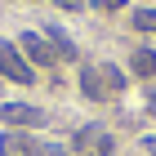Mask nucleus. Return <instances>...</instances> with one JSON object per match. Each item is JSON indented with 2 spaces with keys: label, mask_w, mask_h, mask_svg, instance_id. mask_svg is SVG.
I'll return each instance as SVG.
<instances>
[{
  "label": "nucleus",
  "mask_w": 156,
  "mask_h": 156,
  "mask_svg": "<svg viewBox=\"0 0 156 156\" xmlns=\"http://www.w3.org/2000/svg\"><path fill=\"white\" fill-rule=\"evenodd\" d=\"M147 112H152V116H156V94H152V98H147Z\"/></svg>",
  "instance_id": "13"
},
{
  "label": "nucleus",
  "mask_w": 156,
  "mask_h": 156,
  "mask_svg": "<svg viewBox=\"0 0 156 156\" xmlns=\"http://www.w3.org/2000/svg\"><path fill=\"white\" fill-rule=\"evenodd\" d=\"M129 67H134V76H152L156 72V54H152V49H138Z\"/></svg>",
  "instance_id": "7"
},
{
  "label": "nucleus",
  "mask_w": 156,
  "mask_h": 156,
  "mask_svg": "<svg viewBox=\"0 0 156 156\" xmlns=\"http://www.w3.org/2000/svg\"><path fill=\"white\" fill-rule=\"evenodd\" d=\"M40 147L27 138L23 129H9V134H0V156H36Z\"/></svg>",
  "instance_id": "4"
},
{
  "label": "nucleus",
  "mask_w": 156,
  "mask_h": 156,
  "mask_svg": "<svg viewBox=\"0 0 156 156\" xmlns=\"http://www.w3.org/2000/svg\"><path fill=\"white\" fill-rule=\"evenodd\" d=\"M36 156H67V147H58V143H49V147H40Z\"/></svg>",
  "instance_id": "9"
},
{
  "label": "nucleus",
  "mask_w": 156,
  "mask_h": 156,
  "mask_svg": "<svg viewBox=\"0 0 156 156\" xmlns=\"http://www.w3.org/2000/svg\"><path fill=\"white\" fill-rule=\"evenodd\" d=\"M58 5H62V9H80L85 0H58Z\"/></svg>",
  "instance_id": "11"
},
{
  "label": "nucleus",
  "mask_w": 156,
  "mask_h": 156,
  "mask_svg": "<svg viewBox=\"0 0 156 156\" xmlns=\"http://www.w3.org/2000/svg\"><path fill=\"white\" fill-rule=\"evenodd\" d=\"M0 120H5V125H18V129H31V125L45 120V112L31 107V103H5V107H0Z\"/></svg>",
  "instance_id": "2"
},
{
  "label": "nucleus",
  "mask_w": 156,
  "mask_h": 156,
  "mask_svg": "<svg viewBox=\"0 0 156 156\" xmlns=\"http://www.w3.org/2000/svg\"><path fill=\"white\" fill-rule=\"evenodd\" d=\"M80 89H85V98L103 103V98L112 94V89H107V80H103V67H80Z\"/></svg>",
  "instance_id": "5"
},
{
  "label": "nucleus",
  "mask_w": 156,
  "mask_h": 156,
  "mask_svg": "<svg viewBox=\"0 0 156 156\" xmlns=\"http://www.w3.org/2000/svg\"><path fill=\"white\" fill-rule=\"evenodd\" d=\"M134 27L138 31H156V9H138L134 13Z\"/></svg>",
  "instance_id": "8"
},
{
  "label": "nucleus",
  "mask_w": 156,
  "mask_h": 156,
  "mask_svg": "<svg viewBox=\"0 0 156 156\" xmlns=\"http://www.w3.org/2000/svg\"><path fill=\"white\" fill-rule=\"evenodd\" d=\"M98 9H120V5H125V0H94Z\"/></svg>",
  "instance_id": "10"
},
{
  "label": "nucleus",
  "mask_w": 156,
  "mask_h": 156,
  "mask_svg": "<svg viewBox=\"0 0 156 156\" xmlns=\"http://www.w3.org/2000/svg\"><path fill=\"white\" fill-rule=\"evenodd\" d=\"M49 40H54V54H58V58H76V45H72V36H67L62 27L49 23Z\"/></svg>",
  "instance_id": "6"
},
{
  "label": "nucleus",
  "mask_w": 156,
  "mask_h": 156,
  "mask_svg": "<svg viewBox=\"0 0 156 156\" xmlns=\"http://www.w3.org/2000/svg\"><path fill=\"white\" fill-rule=\"evenodd\" d=\"M0 72L9 76V80H18V85H31V80H36L31 62L23 58V49H18V45H9V40H0Z\"/></svg>",
  "instance_id": "1"
},
{
  "label": "nucleus",
  "mask_w": 156,
  "mask_h": 156,
  "mask_svg": "<svg viewBox=\"0 0 156 156\" xmlns=\"http://www.w3.org/2000/svg\"><path fill=\"white\" fill-rule=\"evenodd\" d=\"M18 49H23V58H31V62H40V67H49V62H58V54L45 45V40L36 36V31H23L18 36Z\"/></svg>",
  "instance_id": "3"
},
{
  "label": "nucleus",
  "mask_w": 156,
  "mask_h": 156,
  "mask_svg": "<svg viewBox=\"0 0 156 156\" xmlns=\"http://www.w3.org/2000/svg\"><path fill=\"white\" fill-rule=\"evenodd\" d=\"M143 147H147V152H152V156H156V138H143Z\"/></svg>",
  "instance_id": "12"
}]
</instances>
